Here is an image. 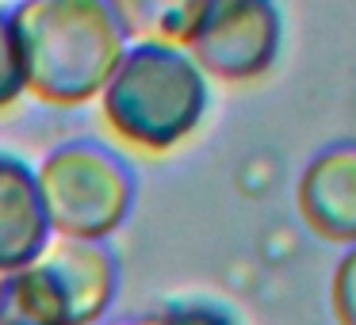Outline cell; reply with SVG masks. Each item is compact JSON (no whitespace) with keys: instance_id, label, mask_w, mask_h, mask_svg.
I'll return each instance as SVG.
<instances>
[{"instance_id":"6da1fadb","label":"cell","mask_w":356,"mask_h":325,"mask_svg":"<svg viewBox=\"0 0 356 325\" xmlns=\"http://www.w3.org/2000/svg\"><path fill=\"white\" fill-rule=\"evenodd\" d=\"M27 88L54 103L104 92L131 47L108 0H19L12 8Z\"/></svg>"},{"instance_id":"7a4b0ae2","label":"cell","mask_w":356,"mask_h":325,"mask_svg":"<svg viewBox=\"0 0 356 325\" xmlns=\"http://www.w3.org/2000/svg\"><path fill=\"white\" fill-rule=\"evenodd\" d=\"M207 73L177 42H131L104 85V115L127 142L169 149L200 123Z\"/></svg>"},{"instance_id":"3957f363","label":"cell","mask_w":356,"mask_h":325,"mask_svg":"<svg viewBox=\"0 0 356 325\" xmlns=\"http://www.w3.org/2000/svg\"><path fill=\"white\" fill-rule=\"evenodd\" d=\"M284 42V12L276 0H203L180 47L218 81L261 77Z\"/></svg>"},{"instance_id":"277c9868","label":"cell","mask_w":356,"mask_h":325,"mask_svg":"<svg viewBox=\"0 0 356 325\" xmlns=\"http://www.w3.org/2000/svg\"><path fill=\"white\" fill-rule=\"evenodd\" d=\"M35 184H39L42 210L73 230L115 222L131 195L127 169L108 149L96 146H65L50 153Z\"/></svg>"},{"instance_id":"5b68a950","label":"cell","mask_w":356,"mask_h":325,"mask_svg":"<svg viewBox=\"0 0 356 325\" xmlns=\"http://www.w3.org/2000/svg\"><path fill=\"white\" fill-rule=\"evenodd\" d=\"M302 207L325 230H356V146L325 149L302 176Z\"/></svg>"},{"instance_id":"8992f818","label":"cell","mask_w":356,"mask_h":325,"mask_svg":"<svg viewBox=\"0 0 356 325\" xmlns=\"http://www.w3.org/2000/svg\"><path fill=\"white\" fill-rule=\"evenodd\" d=\"M203 0H108L127 42H184Z\"/></svg>"},{"instance_id":"52a82bcc","label":"cell","mask_w":356,"mask_h":325,"mask_svg":"<svg viewBox=\"0 0 356 325\" xmlns=\"http://www.w3.org/2000/svg\"><path fill=\"white\" fill-rule=\"evenodd\" d=\"M24 88H27V73H24L16 24H12V8H0V108H8Z\"/></svg>"}]
</instances>
